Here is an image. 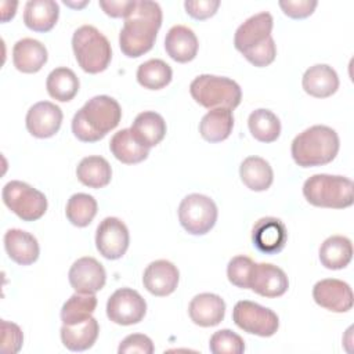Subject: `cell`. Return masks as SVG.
Instances as JSON below:
<instances>
[{
  "label": "cell",
  "instance_id": "5",
  "mask_svg": "<svg viewBox=\"0 0 354 354\" xmlns=\"http://www.w3.org/2000/svg\"><path fill=\"white\" fill-rule=\"evenodd\" d=\"M354 184L350 178L332 174H314L303 184V195L318 207L344 209L354 202Z\"/></svg>",
  "mask_w": 354,
  "mask_h": 354
},
{
  "label": "cell",
  "instance_id": "14",
  "mask_svg": "<svg viewBox=\"0 0 354 354\" xmlns=\"http://www.w3.org/2000/svg\"><path fill=\"white\" fill-rule=\"evenodd\" d=\"M314 301L333 313H346L353 307V292L348 283L336 278L318 281L313 288Z\"/></svg>",
  "mask_w": 354,
  "mask_h": 354
},
{
  "label": "cell",
  "instance_id": "3",
  "mask_svg": "<svg viewBox=\"0 0 354 354\" xmlns=\"http://www.w3.org/2000/svg\"><path fill=\"white\" fill-rule=\"evenodd\" d=\"M122 119L119 102L109 95L90 98L73 116L72 131L83 142L100 141L113 130Z\"/></svg>",
  "mask_w": 354,
  "mask_h": 354
},
{
  "label": "cell",
  "instance_id": "24",
  "mask_svg": "<svg viewBox=\"0 0 354 354\" xmlns=\"http://www.w3.org/2000/svg\"><path fill=\"white\" fill-rule=\"evenodd\" d=\"M59 6L54 0H29L24 8V22L35 32H48L58 21Z\"/></svg>",
  "mask_w": 354,
  "mask_h": 354
},
{
  "label": "cell",
  "instance_id": "30",
  "mask_svg": "<svg viewBox=\"0 0 354 354\" xmlns=\"http://www.w3.org/2000/svg\"><path fill=\"white\" fill-rule=\"evenodd\" d=\"M353 245L343 235H332L326 238L319 248L321 264L328 270H342L351 261Z\"/></svg>",
  "mask_w": 354,
  "mask_h": 354
},
{
  "label": "cell",
  "instance_id": "25",
  "mask_svg": "<svg viewBox=\"0 0 354 354\" xmlns=\"http://www.w3.org/2000/svg\"><path fill=\"white\" fill-rule=\"evenodd\" d=\"M130 130L134 138L149 149L163 140L166 134V122L159 113L145 111L136 116Z\"/></svg>",
  "mask_w": 354,
  "mask_h": 354
},
{
  "label": "cell",
  "instance_id": "17",
  "mask_svg": "<svg viewBox=\"0 0 354 354\" xmlns=\"http://www.w3.org/2000/svg\"><path fill=\"white\" fill-rule=\"evenodd\" d=\"M26 129L37 138L53 137L61 127L62 111L50 101H40L32 105L26 113Z\"/></svg>",
  "mask_w": 354,
  "mask_h": 354
},
{
  "label": "cell",
  "instance_id": "11",
  "mask_svg": "<svg viewBox=\"0 0 354 354\" xmlns=\"http://www.w3.org/2000/svg\"><path fill=\"white\" fill-rule=\"evenodd\" d=\"M147 313L144 297L134 289L120 288L106 301V315L118 325H133L142 321Z\"/></svg>",
  "mask_w": 354,
  "mask_h": 354
},
{
  "label": "cell",
  "instance_id": "15",
  "mask_svg": "<svg viewBox=\"0 0 354 354\" xmlns=\"http://www.w3.org/2000/svg\"><path fill=\"white\" fill-rule=\"evenodd\" d=\"M289 288V279L285 271L270 263H254L249 289L263 297H279Z\"/></svg>",
  "mask_w": 354,
  "mask_h": 354
},
{
  "label": "cell",
  "instance_id": "9",
  "mask_svg": "<svg viewBox=\"0 0 354 354\" xmlns=\"http://www.w3.org/2000/svg\"><path fill=\"white\" fill-rule=\"evenodd\" d=\"M178 220L192 235L209 232L217 221V206L213 199L202 194L187 195L178 206Z\"/></svg>",
  "mask_w": 354,
  "mask_h": 354
},
{
  "label": "cell",
  "instance_id": "32",
  "mask_svg": "<svg viewBox=\"0 0 354 354\" xmlns=\"http://www.w3.org/2000/svg\"><path fill=\"white\" fill-rule=\"evenodd\" d=\"M79 86L80 83L76 73L65 66L53 69L46 82V88L50 97L61 102L71 101L77 94Z\"/></svg>",
  "mask_w": 354,
  "mask_h": 354
},
{
  "label": "cell",
  "instance_id": "1",
  "mask_svg": "<svg viewBox=\"0 0 354 354\" xmlns=\"http://www.w3.org/2000/svg\"><path fill=\"white\" fill-rule=\"evenodd\" d=\"M162 25V8L156 1L136 0L134 8L124 18L119 33V46L126 57L137 58L148 53Z\"/></svg>",
  "mask_w": 354,
  "mask_h": 354
},
{
  "label": "cell",
  "instance_id": "4",
  "mask_svg": "<svg viewBox=\"0 0 354 354\" xmlns=\"http://www.w3.org/2000/svg\"><path fill=\"white\" fill-rule=\"evenodd\" d=\"M339 136L332 127L315 124L295 137L290 152L299 166L313 167L332 162L339 152Z\"/></svg>",
  "mask_w": 354,
  "mask_h": 354
},
{
  "label": "cell",
  "instance_id": "26",
  "mask_svg": "<svg viewBox=\"0 0 354 354\" xmlns=\"http://www.w3.org/2000/svg\"><path fill=\"white\" fill-rule=\"evenodd\" d=\"M100 332V325L95 318L90 317L75 325H62L61 340L71 351H84L95 343Z\"/></svg>",
  "mask_w": 354,
  "mask_h": 354
},
{
  "label": "cell",
  "instance_id": "29",
  "mask_svg": "<svg viewBox=\"0 0 354 354\" xmlns=\"http://www.w3.org/2000/svg\"><path fill=\"white\" fill-rule=\"evenodd\" d=\"M242 183L252 191H266L271 187L274 171L270 163L260 156H248L239 167Z\"/></svg>",
  "mask_w": 354,
  "mask_h": 354
},
{
  "label": "cell",
  "instance_id": "35",
  "mask_svg": "<svg viewBox=\"0 0 354 354\" xmlns=\"http://www.w3.org/2000/svg\"><path fill=\"white\" fill-rule=\"evenodd\" d=\"M97 307L94 293H75L62 306L61 319L65 325H75L91 317Z\"/></svg>",
  "mask_w": 354,
  "mask_h": 354
},
{
  "label": "cell",
  "instance_id": "6",
  "mask_svg": "<svg viewBox=\"0 0 354 354\" xmlns=\"http://www.w3.org/2000/svg\"><path fill=\"white\" fill-rule=\"evenodd\" d=\"M72 48L79 66L87 73L105 71L112 59L108 39L93 25H83L75 30Z\"/></svg>",
  "mask_w": 354,
  "mask_h": 354
},
{
  "label": "cell",
  "instance_id": "2",
  "mask_svg": "<svg viewBox=\"0 0 354 354\" xmlns=\"http://www.w3.org/2000/svg\"><path fill=\"white\" fill-rule=\"evenodd\" d=\"M272 26V15L263 11L248 18L235 32V48L254 66L263 68L275 59L277 46L271 36Z\"/></svg>",
  "mask_w": 354,
  "mask_h": 354
},
{
  "label": "cell",
  "instance_id": "31",
  "mask_svg": "<svg viewBox=\"0 0 354 354\" xmlns=\"http://www.w3.org/2000/svg\"><path fill=\"white\" fill-rule=\"evenodd\" d=\"M77 180L90 188H102L112 178V169L108 160L102 156L91 155L80 160L76 167Z\"/></svg>",
  "mask_w": 354,
  "mask_h": 354
},
{
  "label": "cell",
  "instance_id": "40",
  "mask_svg": "<svg viewBox=\"0 0 354 354\" xmlns=\"http://www.w3.org/2000/svg\"><path fill=\"white\" fill-rule=\"evenodd\" d=\"M155 351L152 340L142 333H131L126 336L118 348L119 354H152Z\"/></svg>",
  "mask_w": 354,
  "mask_h": 354
},
{
  "label": "cell",
  "instance_id": "39",
  "mask_svg": "<svg viewBox=\"0 0 354 354\" xmlns=\"http://www.w3.org/2000/svg\"><path fill=\"white\" fill-rule=\"evenodd\" d=\"M24 343V333L21 328L6 319H1V347L3 354H15L21 350Z\"/></svg>",
  "mask_w": 354,
  "mask_h": 354
},
{
  "label": "cell",
  "instance_id": "8",
  "mask_svg": "<svg viewBox=\"0 0 354 354\" xmlns=\"http://www.w3.org/2000/svg\"><path fill=\"white\" fill-rule=\"evenodd\" d=\"M3 202L24 221L39 220L47 210V198L32 185L12 180L3 187Z\"/></svg>",
  "mask_w": 354,
  "mask_h": 354
},
{
  "label": "cell",
  "instance_id": "13",
  "mask_svg": "<svg viewBox=\"0 0 354 354\" xmlns=\"http://www.w3.org/2000/svg\"><path fill=\"white\" fill-rule=\"evenodd\" d=\"M69 283L77 293H95L101 290L106 281L104 266L94 257L77 259L69 268Z\"/></svg>",
  "mask_w": 354,
  "mask_h": 354
},
{
  "label": "cell",
  "instance_id": "10",
  "mask_svg": "<svg viewBox=\"0 0 354 354\" xmlns=\"http://www.w3.org/2000/svg\"><path fill=\"white\" fill-rule=\"evenodd\" d=\"M232 319L242 330L261 337L272 336L279 328V318L272 310L250 300H241L234 306Z\"/></svg>",
  "mask_w": 354,
  "mask_h": 354
},
{
  "label": "cell",
  "instance_id": "21",
  "mask_svg": "<svg viewBox=\"0 0 354 354\" xmlns=\"http://www.w3.org/2000/svg\"><path fill=\"white\" fill-rule=\"evenodd\" d=\"M4 248L8 257L19 266L33 264L39 257L37 239L24 230L11 228L4 234Z\"/></svg>",
  "mask_w": 354,
  "mask_h": 354
},
{
  "label": "cell",
  "instance_id": "12",
  "mask_svg": "<svg viewBox=\"0 0 354 354\" xmlns=\"http://www.w3.org/2000/svg\"><path fill=\"white\" fill-rule=\"evenodd\" d=\"M130 242L126 224L118 217H105L97 227L95 246L100 254L108 260L120 259Z\"/></svg>",
  "mask_w": 354,
  "mask_h": 354
},
{
  "label": "cell",
  "instance_id": "16",
  "mask_svg": "<svg viewBox=\"0 0 354 354\" xmlns=\"http://www.w3.org/2000/svg\"><path fill=\"white\" fill-rule=\"evenodd\" d=\"M288 241V231L282 220L263 217L256 221L252 230L253 246L264 254L279 253Z\"/></svg>",
  "mask_w": 354,
  "mask_h": 354
},
{
  "label": "cell",
  "instance_id": "37",
  "mask_svg": "<svg viewBox=\"0 0 354 354\" xmlns=\"http://www.w3.org/2000/svg\"><path fill=\"white\" fill-rule=\"evenodd\" d=\"M209 348L213 354H242L245 351V342L238 333L221 329L212 335Z\"/></svg>",
  "mask_w": 354,
  "mask_h": 354
},
{
  "label": "cell",
  "instance_id": "27",
  "mask_svg": "<svg viewBox=\"0 0 354 354\" xmlns=\"http://www.w3.org/2000/svg\"><path fill=\"white\" fill-rule=\"evenodd\" d=\"M232 127V111L228 108H214L202 118L199 123V133L209 142H220L230 137Z\"/></svg>",
  "mask_w": 354,
  "mask_h": 354
},
{
  "label": "cell",
  "instance_id": "18",
  "mask_svg": "<svg viewBox=\"0 0 354 354\" xmlns=\"http://www.w3.org/2000/svg\"><path fill=\"white\" fill-rule=\"evenodd\" d=\"M180 272L169 260H155L149 263L142 275L145 289L153 296H167L178 285Z\"/></svg>",
  "mask_w": 354,
  "mask_h": 354
},
{
  "label": "cell",
  "instance_id": "28",
  "mask_svg": "<svg viewBox=\"0 0 354 354\" xmlns=\"http://www.w3.org/2000/svg\"><path fill=\"white\" fill-rule=\"evenodd\" d=\"M109 149L118 160L126 165L140 163L149 155V149L134 138L130 129H122L115 133L111 138Z\"/></svg>",
  "mask_w": 354,
  "mask_h": 354
},
{
  "label": "cell",
  "instance_id": "38",
  "mask_svg": "<svg viewBox=\"0 0 354 354\" xmlns=\"http://www.w3.org/2000/svg\"><path fill=\"white\" fill-rule=\"evenodd\" d=\"M254 261L248 256H235L227 266L228 281L242 289H249V279Z\"/></svg>",
  "mask_w": 354,
  "mask_h": 354
},
{
  "label": "cell",
  "instance_id": "41",
  "mask_svg": "<svg viewBox=\"0 0 354 354\" xmlns=\"http://www.w3.org/2000/svg\"><path fill=\"white\" fill-rule=\"evenodd\" d=\"M317 6H318V1L315 0H281L279 1V7L282 8L283 14L295 19L310 17L314 12Z\"/></svg>",
  "mask_w": 354,
  "mask_h": 354
},
{
  "label": "cell",
  "instance_id": "19",
  "mask_svg": "<svg viewBox=\"0 0 354 354\" xmlns=\"http://www.w3.org/2000/svg\"><path fill=\"white\" fill-rule=\"evenodd\" d=\"M188 314L191 321L199 326H216L224 319L225 303L218 295L199 293L189 301Z\"/></svg>",
  "mask_w": 354,
  "mask_h": 354
},
{
  "label": "cell",
  "instance_id": "33",
  "mask_svg": "<svg viewBox=\"0 0 354 354\" xmlns=\"http://www.w3.org/2000/svg\"><path fill=\"white\" fill-rule=\"evenodd\" d=\"M248 126L252 136L260 142H274L281 134V122L270 109H256L249 115Z\"/></svg>",
  "mask_w": 354,
  "mask_h": 354
},
{
  "label": "cell",
  "instance_id": "43",
  "mask_svg": "<svg viewBox=\"0 0 354 354\" xmlns=\"http://www.w3.org/2000/svg\"><path fill=\"white\" fill-rule=\"evenodd\" d=\"M98 4L106 15L113 18H126L134 8L136 0H100Z\"/></svg>",
  "mask_w": 354,
  "mask_h": 354
},
{
  "label": "cell",
  "instance_id": "20",
  "mask_svg": "<svg viewBox=\"0 0 354 354\" xmlns=\"http://www.w3.org/2000/svg\"><path fill=\"white\" fill-rule=\"evenodd\" d=\"M198 37L192 29L184 25H174L165 37V48L169 57L177 62H189L198 53Z\"/></svg>",
  "mask_w": 354,
  "mask_h": 354
},
{
  "label": "cell",
  "instance_id": "34",
  "mask_svg": "<svg viewBox=\"0 0 354 354\" xmlns=\"http://www.w3.org/2000/svg\"><path fill=\"white\" fill-rule=\"evenodd\" d=\"M173 71L163 59L152 58L141 64L137 69L138 83L148 90H159L171 82Z\"/></svg>",
  "mask_w": 354,
  "mask_h": 354
},
{
  "label": "cell",
  "instance_id": "7",
  "mask_svg": "<svg viewBox=\"0 0 354 354\" xmlns=\"http://www.w3.org/2000/svg\"><path fill=\"white\" fill-rule=\"evenodd\" d=\"M192 98L207 109L228 108L235 109L241 104L242 91L239 84L224 76L199 75L189 84Z\"/></svg>",
  "mask_w": 354,
  "mask_h": 354
},
{
  "label": "cell",
  "instance_id": "22",
  "mask_svg": "<svg viewBox=\"0 0 354 354\" xmlns=\"http://www.w3.org/2000/svg\"><path fill=\"white\" fill-rule=\"evenodd\" d=\"M47 48L43 43L32 37H24L14 44V66L24 73L39 72L47 62Z\"/></svg>",
  "mask_w": 354,
  "mask_h": 354
},
{
  "label": "cell",
  "instance_id": "36",
  "mask_svg": "<svg viewBox=\"0 0 354 354\" xmlns=\"http://www.w3.org/2000/svg\"><path fill=\"white\" fill-rule=\"evenodd\" d=\"M97 201L88 194H75L68 199L66 217L76 227H87L97 214Z\"/></svg>",
  "mask_w": 354,
  "mask_h": 354
},
{
  "label": "cell",
  "instance_id": "23",
  "mask_svg": "<svg viewBox=\"0 0 354 354\" xmlns=\"http://www.w3.org/2000/svg\"><path fill=\"white\" fill-rule=\"evenodd\" d=\"M301 86L311 97L326 98L335 94L339 88V77L332 66L326 64H317L304 72Z\"/></svg>",
  "mask_w": 354,
  "mask_h": 354
},
{
  "label": "cell",
  "instance_id": "42",
  "mask_svg": "<svg viewBox=\"0 0 354 354\" xmlns=\"http://www.w3.org/2000/svg\"><path fill=\"white\" fill-rule=\"evenodd\" d=\"M185 11L195 19H206L216 14L220 7L218 0H187L184 3Z\"/></svg>",
  "mask_w": 354,
  "mask_h": 354
}]
</instances>
